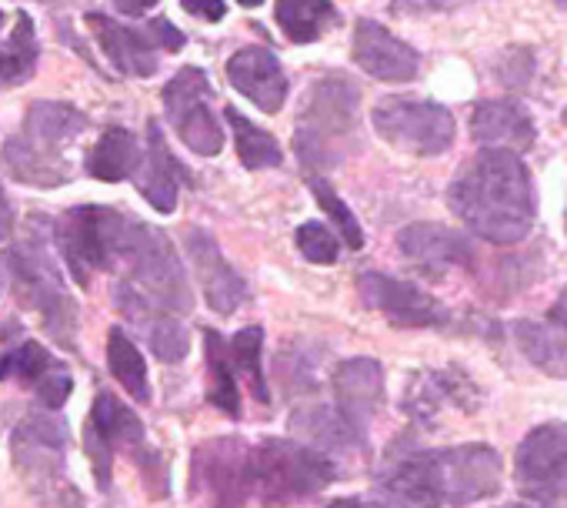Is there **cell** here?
Returning <instances> with one entry per match:
<instances>
[{
	"label": "cell",
	"mask_w": 567,
	"mask_h": 508,
	"mask_svg": "<svg viewBox=\"0 0 567 508\" xmlns=\"http://www.w3.org/2000/svg\"><path fill=\"white\" fill-rule=\"evenodd\" d=\"M331 388H334V405L338 412L344 415V421L361 435L368 438L371 435V421L384 402V368L378 358H351V362H341L334 378H331Z\"/></svg>",
	"instance_id": "obj_20"
},
{
	"label": "cell",
	"mask_w": 567,
	"mask_h": 508,
	"mask_svg": "<svg viewBox=\"0 0 567 508\" xmlns=\"http://www.w3.org/2000/svg\"><path fill=\"white\" fill-rule=\"evenodd\" d=\"M334 478V458L305 441L264 438L250 445V495H257L264 508L305 501L324 491Z\"/></svg>",
	"instance_id": "obj_5"
},
{
	"label": "cell",
	"mask_w": 567,
	"mask_h": 508,
	"mask_svg": "<svg viewBox=\"0 0 567 508\" xmlns=\"http://www.w3.org/2000/svg\"><path fill=\"white\" fill-rule=\"evenodd\" d=\"M437 455H441V468H444L447 505L461 508V505H474V501L501 491L504 461L491 445L437 448Z\"/></svg>",
	"instance_id": "obj_17"
},
{
	"label": "cell",
	"mask_w": 567,
	"mask_h": 508,
	"mask_svg": "<svg viewBox=\"0 0 567 508\" xmlns=\"http://www.w3.org/2000/svg\"><path fill=\"white\" fill-rule=\"evenodd\" d=\"M441 505H447V488H444V468L437 448H417L398 438V445L388 451L378 471L374 508H441Z\"/></svg>",
	"instance_id": "obj_9"
},
{
	"label": "cell",
	"mask_w": 567,
	"mask_h": 508,
	"mask_svg": "<svg viewBox=\"0 0 567 508\" xmlns=\"http://www.w3.org/2000/svg\"><path fill=\"white\" fill-rule=\"evenodd\" d=\"M311 191H315V197H318V204H321V211L331 217V227H338L341 231V237L358 251L361 244H364V231H361V224H358V217L351 214V207L341 201V194L324 181V177H311Z\"/></svg>",
	"instance_id": "obj_37"
},
{
	"label": "cell",
	"mask_w": 567,
	"mask_h": 508,
	"mask_svg": "<svg viewBox=\"0 0 567 508\" xmlns=\"http://www.w3.org/2000/svg\"><path fill=\"white\" fill-rule=\"evenodd\" d=\"M447 204L477 237L491 244H517L537 217L534 184L514 151L481 148L447 187Z\"/></svg>",
	"instance_id": "obj_1"
},
{
	"label": "cell",
	"mask_w": 567,
	"mask_h": 508,
	"mask_svg": "<svg viewBox=\"0 0 567 508\" xmlns=\"http://www.w3.org/2000/svg\"><path fill=\"white\" fill-rule=\"evenodd\" d=\"M11 378L38 395V402L51 412H61L71 398L74 378L64 362H58L41 342H21L11 352Z\"/></svg>",
	"instance_id": "obj_25"
},
{
	"label": "cell",
	"mask_w": 567,
	"mask_h": 508,
	"mask_svg": "<svg viewBox=\"0 0 567 508\" xmlns=\"http://www.w3.org/2000/svg\"><path fill=\"white\" fill-rule=\"evenodd\" d=\"M564 4H567V0H564Z\"/></svg>",
	"instance_id": "obj_47"
},
{
	"label": "cell",
	"mask_w": 567,
	"mask_h": 508,
	"mask_svg": "<svg viewBox=\"0 0 567 508\" xmlns=\"http://www.w3.org/2000/svg\"><path fill=\"white\" fill-rule=\"evenodd\" d=\"M87 28L94 31L101 51L107 54V61L121 74H127V78H151L157 71V54L164 48H161L154 21L144 31H137V28H124V24L104 18V14H87Z\"/></svg>",
	"instance_id": "obj_23"
},
{
	"label": "cell",
	"mask_w": 567,
	"mask_h": 508,
	"mask_svg": "<svg viewBox=\"0 0 567 508\" xmlns=\"http://www.w3.org/2000/svg\"><path fill=\"white\" fill-rule=\"evenodd\" d=\"M471 138L481 148L527 151L537 138L530 114L517 101H484L471 114Z\"/></svg>",
	"instance_id": "obj_27"
},
{
	"label": "cell",
	"mask_w": 567,
	"mask_h": 508,
	"mask_svg": "<svg viewBox=\"0 0 567 508\" xmlns=\"http://www.w3.org/2000/svg\"><path fill=\"white\" fill-rule=\"evenodd\" d=\"M111 4L121 11V14H127V18H141V14H147L157 0H111Z\"/></svg>",
	"instance_id": "obj_41"
},
{
	"label": "cell",
	"mask_w": 567,
	"mask_h": 508,
	"mask_svg": "<svg viewBox=\"0 0 567 508\" xmlns=\"http://www.w3.org/2000/svg\"><path fill=\"white\" fill-rule=\"evenodd\" d=\"M141 161H144V151L137 138L124 128H107L87 154V174L114 184V181L134 177Z\"/></svg>",
	"instance_id": "obj_30"
},
{
	"label": "cell",
	"mask_w": 567,
	"mask_h": 508,
	"mask_svg": "<svg viewBox=\"0 0 567 508\" xmlns=\"http://www.w3.org/2000/svg\"><path fill=\"white\" fill-rule=\"evenodd\" d=\"M184 247L190 254L194 275L204 288L207 308L217 315H234L247 302V282L234 272V265L224 258L220 244L210 237L204 227H187L184 231Z\"/></svg>",
	"instance_id": "obj_19"
},
{
	"label": "cell",
	"mask_w": 567,
	"mask_h": 508,
	"mask_svg": "<svg viewBox=\"0 0 567 508\" xmlns=\"http://www.w3.org/2000/svg\"><path fill=\"white\" fill-rule=\"evenodd\" d=\"M14 224H18V217H14L11 197L4 194V187H0V241H8L14 234Z\"/></svg>",
	"instance_id": "obj_40"
},
{
	"label": "cell",
	"mask_w": 567,
	"mask_h": 508,
	"mask_svg": "<svg viewBox=\"0 0 567 508\" xmlns=\"http://www.w3.org/2000/svg\"><path fill=\"white\" fill-rule=\"evenodd\" d=\"M121 282L134 285L141 295H147L154 305L174 312V315H187L194 305L184 265L174 254V244L167 241L164 231L137 221L134 237L124 251V262L117 268Z\"/></svg>",
	"instance_id": "obj_8"
},
{
	"label": "cell",
	"mask_w": 567,
	"mask_h": 508,
	"mask_svg": "<svg viewBox=\"0 0 567 508\" xmlns=\"http://www.w3.org/2000/svg\"><path fill=\"white\" fill-rule=\"evenodd\" d=\"M514 485L534 505L567 501V425L544 421L524 435L514 455Z\"/></svg>",
	"instance_id": "obj_11"
},
{
	"label": "cell",
	"mask_w": 567,
	"mask_h": 508,
	"mask_svg": "<svg viewBox=\"0 0 567 508\" xmlns=\"http://www.w3.org/2000/svg\"><path fill=\"white\" fill-rule=\"evenodd\" d=\"M298 241V251L311 265H334L341 258V244L331 231V224H321V221H305L295 234Z\"/></svg>",
	"instance_id": "obj_38"
},
{
	"label": "cell",
	"mask_w": 567,
	"mask_h": 508,
	"mask_svg": "<svg viewBox=\"0 0 567 508\" xmlns=\"http://www.w3.org/2000/svg\"><path fill=\"white\" fill-rule=\"evenodd\" d=\"M358 104L361 91L344 74H324L308 88L295 128V151L308 171H331L361 144Z\"/></svg>",
	"instance_id": "obj_3"
},
{
	"label": "cell",
	"mask_w": 567,
	"mask_h": 508,
	"mask_svg": "<svg viewBox=\"0 0 567 508\" xmlns=\"http://www.w3.org/2000/svg\"><path fill=\"white\" fill-rule=\"evenodd\" d=\"M237 4H244V8H260L264 0H237Z\"/></svg>",
	"instance_id": "obj_45"
},
{
	"label": "cell",
	"mask_w": 567,
	"mask_h": 508,
	"mask_svg": "<svg viewBox=\"0 0 567 508\" xmlns=\"http://www.w3.org/2000/svg\"><path fill=\"white\" fill-rule=\"evenodd\" d=\"M550 318L567 325V288H564V292H560V298L554 302V308H550Z\"/></svg>",
	"instance_id": "obj_42"
},
{
	"label": "cell",
	"mask_w": 567,
	"mask_h": 508,
	"mask_svg": "<svg viewBox=\"0 0 567 508\" xmlns=\"http://www.w3.org/2000/svg\"><path fill=\"white\" fill-rule=\"evenodd\" d=\"M398 247L404 251V258L414 268H421L424 275H434V278L451 268H471L477 258L474 244L464 234H457L444 224H427V221L408 224L398 234Z\"/></svg>",
	"instance_id": "obj_22"
},
{
	"label": "cell",
	"mask_w": 567,
	"mask_h": 508,
	"mask_svg": "<svg viewBox=\"0 0 567 508\" xmlns=\"http://www.w3.org/2000/svg\"><path fill=\"white\" fill-rule=\"evenodd\" d=\"M274 18L295 44H315L328 28L338 24L331 0H274Z\"/></svg>",
	"instance_id": "obj_31"
},
{
	"label": "cell",
	"mask_w": 567,
	"mask_h": 508,
	"mask_svg": "<svg viewBox=\"0 0 567 508\" xmlns=\"http://www.w3.org/2000/svg\"><path fill=\"white\" fill-rule=\"evenodd\" d=\"M38 58H41V48H38V34H34V21L28 11H18V24H14L11 38L0 41V91L31 81Z\"/></svg>",
	"instance_id": "obj_33"
},
{
	"label": "cell",
	"mask_w": 567,
	"mask_h": 508,
	"mask_svg": "<svg viewBox=\"0 0 567 508\" xmlns=\"http://www.w3.org/2000/svg\"><path fill=\"white\" fill-rule=\"evenodd\" d=\"M0 31H4V11H0Z\"/></svg>",
	"instance_id": "obj_46"
},
{
	"label": "cell",
	"mask_w": 567,
	"mask_h": 508,
	"mask_svg": "<svg viewBox=\"0 0 567 508\" xmlns=\"http://www.w3.org/2000/svg\"><path fill=\"white\" fill-rule=\"evenodd\" d=\"M230 362H234V372L250 388L254 402L267 405L270 392H267V378H264V328H257V325L240 328L230 338Z\"/></svg>",
	"instance_id": "obj_36"
},
{
	"label": "cell",
	"mask_w": 567,
	"mask_h": 508,
	"mask_svg": "<svg viewBox=\"0 0 567 508\" xmlns=\"http://www.w3.org/2000/svg\"><path fill=\"white\" fill-rule=\"evenodd\" d=\"M204 355H207V375H210V388H207V402L224 412L227 418H240V385H237V372L230 362V342H224L217 332H204Z\"/></svg>",
	"instance_id": "obj_32"
},
{
	"label": "cell",
	"mask_w": 567,
	"mask_h": 508,
	"mask_svg": "<svg viewBox=\"0 0 567 508\" xmlns=\"http://www.w3.org/2000/svg\"><path fill=\"white\" fill-rule=\"evenodd\" d=\"M114 305H117V312L144 335V342L151 345V352H154L161 362L174 365V362H181V358L187 355L190 335H187L181 315H174V312L154 305L147 295H141L134 285H127V282H121V278L114 282Z\"/></svg>",
	"instance_id": "obj_18"
},
{
	"label": "cell",
	"mask_w": 567,
	"mask_h": 508,
	"mask_svg": "<svg viewBox=\"0 0 567 508\" xmlns=\"http://www.w3.org/2000/svg\"><path fill=\"white\" fill-rule=\"evenodd\" d=\"M291 431L298 435V441L324 451L328 458L338 455H361L368 448V438H361L344 415L338 412V405H308V408H295L291 415Z\"/></svg>",
	"instance_id": "obj_28"
},
{
	"label": "cell",
	"mask_w": 567,
	"mask_h": 508,
	"mask_svg": "<svg viewBox=\"0 0 567 508\" xmlns=\"http://www.w3.org/2000/svg\"><path fill=\"white\" fill-rule=\"evenodd\" d=\"M224 118L230 121V131H234V141H237V154H240V164L247 171L277 167L284 161L277 138L267 134L264 128H257L254 121H247L237 108H224Z\"/></svg>",
	"instance_id": "obj_35"
},
{
	"label": "cell",
	"mask_w": 567,
	"mask_h": 508,
	"mask_svg": "<svg viewBox=\"0 0 567 508\" xmlns=\"http://www.w3.org/2000/svg\"><path fill=\"white\" fill-rule=\"evenodd\" d=\"M107 368L117 378V385L141 405L151 402V378H147V362L141 348L131 342L124 328H111L107 335Z\"/></svg>",
	"instance_id": "obj_34"
},
{
	"label": "cell",
	"mask_w": 567,
	"mask_h": 508,
	"mask_svg": "<svg viewBox=\"0 0 567 508\" xmlns=\"http://www.w3.org/2000/svg\"><path fill=\"white\" fill-rule=\"evenodd\" d=\"M164 111L177 131V138L200 158H214L224 148L220 121L210 108V84L200 68L177 71L164 88Z\"/></svg>",
	"instance_id": "obj_14"
},
{
	"label": "cell",
	"mask_w": 567,
	"mask_h": 508,
	"mask_svg": "<svg viewBox=\"0 0 567 508\" xmlns=\"http://www.w3.org/2000/svg\"><path fill=\"white\" fill-rule=\"evenodd\" d=\"M68 441L71 431L51 408L31 412L11 435L14 468L28 495L44 508H84V495L68 475Z\"/></svg>",
	"instance_id": "obj_4"
},
{
	"label": "cell",
	"mask_w": 567,
	"mask_h": 508,
	"mask_svg": "<svg viewBox=\"0 0 567 508\" xmlns=\"http://www.w3.org/2000/svg\"><path fill=\"white\" fill-rule=\"evenodd\" d=\"M501 508H547V505H534V501H530V505H520V501H517V505H501Z\"/></svg>",
	"instance_id": "obj_44"
},
{
	"label": "cell",
	"mask_w": 567,
	"mask_h": 508,
	"mask_svg": "<svg viewBox=\"0 0 567 508\" xmlns=\"http://www.w3.org/2000/svg\"><path fill=\"white\" fill-rule=\"evenodd\" d=\"M181 181H184V167L177 164V158L171 154L164 134L157 124H147V148H144V161L134 174L137 191L151 201L154 211L161 214H174L177 211V194H181Z\"/></svg>",
	"instance_id": "obj_26"
},
{
	"label": "cell",
	"mask_w": 567,
	"mask_h": 508,
	"mask_svg": "<svg viewBox=\"0 0 567 508\" xmlns=\"http://www.w3.org/2000/svg\"><path fill=\"white\" fill-rule=\"evenodd\" d=\"M137 217L111 207H71L58 227L54 244L81 288H91L97 272H117L134 237Z\"/></svg>",
	"instance_id": "obj_7"
},
{
	"label": "cell",
	"mask_w": 567,
	"mask_h": 508,
	"mask_svg": "<svg viewBox=\"0 0 567 508\" xmlns=\"http://www.w3.org/2000/svg\"><path fill=\"white\" fill-rule=\"evenodd\" d=\"M374 128L398 151L421 158H437L454 144V118L434 101L388 98L374 108Z\"/></svg>",
	"instance_id": "obj_12"
},
{
	"label": "cell",
	"mask_w": 567,
	"mask_h": 508,
	"mask_svg": "<svg viewBox=\"0 0 567 508\" xmlns=\"http://www.w3.org/2000/svg\"><path fill=\"white\" fill-rule=\"evenodd\" d=\"M514 342L524 358L550 378H567V325L564 322H514Z\"/></svg>",
	"instance_id": "obj_29"
},
{
	"label": "cell",
	"mask_w": 567,
	"mask_h": 508,
	"mask_svg": "<svg viewBox=\"0 0 567 508\" xmlns=\"http://www.w3.org/2000/svg\"><path fill=\"white\" fill-rule=\"evenodd\" d=\"M361 302L381 312L398 328H451L454 315L414 282H401L384 272H364L358 278Z\"/></svg>",
	"instance_id": "obj_16"
},
{
	"label": "cell",
	"mask_w": 567,
	"mask_h": 508,
	"mask_svg": "<svg viewBox=\"0 0 567 508\" xmlns=\"http://www.w3.org/2000/svg\"><path fill=\"white\" fill-rule=\"evenodd\" d=\"M484 395L477 382L461 372L457 365L447 368H421L411 375L408 388L401 392V412L417 428H437L447 412L474 415L481 408Z\"/></svg>",
	"instance_id": "obj_13"
},
{
	"label": "cell",
	"mask_w": 567,
	"mask_h": 508,
	"mask_svg": "<svg viewBox=\"0 0 567 508\" xmlns=\"http://www.w3.org/2000/svg\"><path fill=\"white\" fill-rule=\"evenodd\" d=\"M84 448H87V458L94 465L97 488L107 491L117 451H127L131 458H137L147 448V435H144L141 418L117 395L97 392V398L91 405L87 428H84Z\"/></svg>",
	"instance_id": "obj_15"
},
{
	"label": "cell",
	"mask_w": 567,
	"mask_h": 508,
	"mask_svg": "<svg viewBox=\"0 0 567 508\" xmlns=\"http://www.w3.org/2000/svg\"><path fill=\"white\" fill-rule=\"evenodd\" d=\"M227 78L264 114H277L288 101V78L267 48H240L227 61Z\"/></svg>",
	"instance_id": "obj_24"
},
{
	"label": "cell",
	"mask_w": 567,
	"mask_h": 508,
	"mask_svg": "<svg viewBox=\"0 0 567 508\" xmlns=\"http://www.w3.org/2000/svg\"><path fill=\"white\" fill-rule=\"evenodd\" d=\"M324 508H371V505L361 501V498H334V501H328Z\"/></svg>",
	"instance_id": "obj_43"
},
{
	"label": "cell",
	"mask_w": 567,
	"mask_h": 508,
	"mask_svg": "<svg viewBox=\"0 0 567 508\" xmlns=\"http://www.w3.org/2000/svg\"><path fill=\"white\" fill-rule=\"evenodd\" d=\"M190 495L204 508H244L250 495V445L244 438H210L194 448Z\"/></svg>",
	"instance_id": "obj_10"
},
{
	"label": "cell",
	"mask_w": 567,
	"mask_h": 508,
	"mask_svg": "<svg viewBox=\"0 0 567 508\" xmlns=\"http://www.w3.org/2000/svg\"><path fill=\"white\" fill-rule=\"evenodd\" d=\"M181 4H184L187 14H194L200 21H210V24L224 21V14H227L224 0H181Z\"/></svg>",
	"instance_id": "obj_39"
},
{
	"label": "cell",
	"mask_w": 567,
	"mask_h": 508,
	"mask_svg": "<svg viewBox=\"0 0 567 508\" xmlns=\"http://www.w3.org/2000/svg\"><path fill=\"white\" fill-rule=\"evenodd\" d=\"M87 131V118L58 101H38L28 108L21 134H14L0 154L4 171L31 187H58L71 177L68 144Z\"/></svg>",
	"instance_id": "obj_2"
},
{
	"label": "cell",
	"mask_w": 567,
	"mask_h": 508,
	"mask_svg": "<svg viewBox=\"0 0 567 508\" xmlns=\"http://www.w3.org/2000/svg\"><path fill=\"white\" fill-rule=\"evenodd\" d=\"M8 265L21 298L44 318V328L54 335L58 345H78V305L64 288V278L51 258L48 234L41 231V217L28 221L24 237L11 247Z\"/></svg>",
	"instance_id": "obj_6"
},
{
	"label": "cell",
	"mask_w": 567,
	"mask_h": 508,
	"mask_svg": "<svg viewBox=\"0 0 567 508\" xmlns=\"http://www.w3.org/2000/svg\"><path fill=\"white\" fill-rule=\"evenodd\" d=\"M354 64L384 81V84H408L421 71V54L394 38L384 24L378 21H358L354 28Z\"/></svg>",
	"instance_id": "obj_21"
}]
</instances>
